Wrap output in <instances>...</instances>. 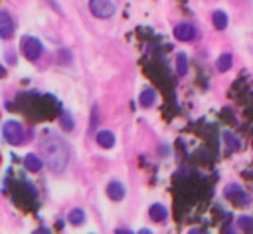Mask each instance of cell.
<instances>
[{
    "label": "cell",
    "instance_id": "9",
    "mask_svg": "<svg viewBox=\"0 0 253 234\" xmlns=\"http://www.w3.org/2000/svg\"><path fill=\"white\" fill-rule=\"evenodd\" d=\"M24 167H26L28 171H32V173H38V171L42 169V159H40V155H38V153H28V155L24 157Z\"/></svg>",
    "mask_w": 253,
    "mask_h": 234
},
{
    "label": "cell",
    "instance_id": "23",
    "mask_svg": "<svg viewBox=\"0 0 253 234\" xmlns=\"http://www.w3.org/2000/svg\"><path fill=\"white\" fill-rule=\"evenodd\" d=\"M136 234H152V232H150V230H148V228H140V230H138V232H136Z\"/></svg>",
    "mask_w": 253,
    "mask_h": 234
},
{
    "label": "cell",
    "instance_id": "20",
    "mask_svg": "<svg viewBox=\"0 0 253 234\" xmlns=\"http://www.w3.org/2000/svg\"><path fill=\"white\" fill-rule=\"evenodd\" d=\"M117 234H134L132 230H128V228H119L117 230Z\"/></svg>",
    "mask_w": 253,
    "mask_h": 234
},
{
    "label": "cell",
    "instance_id": "10",
    "mask_svg": "<svg viewBox=\"0 0 253 234\" xmlns=\"http://www.w3.org/2000/svg\"><path fill=\"white\" fill-rule=\"evenodd\" d=\"M97 143L105 149H111L115 145V133L113 131H99L97 133Z\"/></svg>",
    "mask_w": 253,
    "mask_h": 234
},
{
    "label": "cell",
    "instance_id": "11",
    "mask_svg": "<svg viewBox=\"0 0 253 234\" xmlns=\"http://www.w3.org/2000/svg\"><path fill=\"white\" fill-rule=\"evenodd\" d=\"M154 101H156V91L150 89V87H146V89L138 95V103H140L142 107H150Z\"/></svg>",
    "mask_w": 253,
    "mask_h": 234
},
{
    "label": "cell",
    "instance_id": "25",
    "mask_svg": "<svg viewBox=\"0 0 253 234\" xmlns=\"http://www.w3.org/2000/svg\"><path fill=\"white\" fill-rule=\"evenodd\" d=\"M0 161H2V157H0Z\"/></svg>",
    "mask_w": 253,
    "mask_h": 234
},
{
    "label": "cell",
    "instance_id": "7",
    "mask_svg": "<svg viewBox=\"0 0 253 234\" xmlns=\"http://www.w3.org/2000/svg\"><path fill=\"white\" fill-rule=\"evenodd\" d=\"M225 196H229L231 200H235L237 204H247L249 202V196L241 190V186H237V184H229V186H225Z\"/></svg>",
    "mask_w": 253,
    "mask_h": 234
},
{
    "label": "cell",
    "instance_id": "21",
    "mask_svg": "<svg viewBox=\"0 0 253 234\" xmlns=\"http://www.w3.org/2000/svg\"><path fill=\"white\" fill-rule=\"evenodd\" d=\"M190 234H210V232H206V230H198V228H192V230H190Z\"/></svg>",
    "mask_w": 253,
    "mask_h": 234
},
{
    "label": "cell",
    "instance_id": "12",
    "mask_svg": "<svg viewBox=\"0 0 253 234\" xmlns=\"http://www.w3.org/2000/svg\"><path fill=\"white\" fill-rule=\"evenodd\" d=\"M148 214H150V218H152V220H156V222H162V220L168 216V210H166L162 204H158V202H156V204H152V206H150Z\"/></svg>",
    "mask_w": 253,
    "mask_h": 234
},
{
    "label": "cell",
    "instance_id": "14",
    "mask_svg": "<svg viewBox=\"0 0 253 234\" xmlns=\"http://www.w3.org/2000/svg\"><path fill=\"white\" fill-rule=\"evenodd\" d=\"M231 63H233V56H231V54H221V56L217 58L215 67H217V71H227V69L231 67Z\"/></svg>",
    "mask_w": 253,
    "mask_h": 234
},
{
    "label": "cell",
    "instance_id": "16",
    "mask_svg": "<svg viewBox=\"0 0 253 234\" xmlns=\"http://www.w3.org/2000/svg\"><path fill=\"white\" fill-rule=\"evenodd\" d=\"M186 69H188V59H186L184 54H178V58H176V71H178V75H184Z\"/></svg>",
    "mask_w": 253,
    "mask_h": 234
},
{
    "label": "cell",
    "instance_id": "2",
    "mask_svg": "<svg viewBox=\"0 0 253 234\" xmlns=\"http://www.w3.org/2000/svg\"><path fill=\"white\" fill-rule=\"evenodd\" d=\"M2 137H4L10 145H20V143L24 141V127H22V123H18V121H14V119L6 121L4 127H2Z\"/></svg>",
    "mask_w": 253,
    "mask_h": 234
},
{
    "label": "cell",
    "instance_id": "18",
    "mask_svg": "<svg viewBox=\"0 0 253 234\" xmlns=\"http://www.w3.org/2000/svg\"><path fill=\"white\" fill-rule=\"evenodd\" d=\"M237 224L241 228H245V230H253V216H241Z\"/></svg>",
    "mask_w": 253,
    "mask_h": 234
},
{
    "label": "cell",
    "instance_id": "15",
    "mask_svg": "<svg viewBox=\"0 0 253 234\" xmlns=\"http://www.w3.org/2000/svg\"><path fill=\"white\" fill-rule=\"evenodd\" d=\"M213 24H215V28L223 30V28L227 26V14H225L223 10H215V12H213Z\"/></svg>",
    "mask_w": 253,
    "mask_h": 234
},
{
    "label": "cell",
    "instance_id": "22",
    "mask_svg": "<svg viewBox=\"0 0 253 234\" xmlns=\"http://www.w3.org/2000/svg\"><path fill=\"white\" fill-rule=\"evenodd\" d=\"M34 234H51V232H49L47 228H38V230H36Z\"/></svg>",
    "mask_w": 253,
    "mask_h": 234
},
{
    "label": "cell",
    "instance_id": "4",
    "mask_svg": "<svg viewBox=\"0 0 253 234\" xmlns=\"http://www.w3.org/2000/svg\"><path fill=\"white\" fill-rule=\"evenodd\" d=\"M89 10L97 18H111L115 14V4L109 2V0H91L89 2Z\"/></svg>",
    "mask_w": 253,
    "mask_h": 234
},
{
    "label": "cell",
    "instance_id": "19",
    "mask_svg": "<svg viewBox=\"0 0 253 234\" xmlns=\"http://www.w3.org/2000/svg\"><path fill=\"white\" fill-rule=\"evenodd\" d=\"M97 123H99V117H97V107H93V117H91V131L97 127Z\"/></svg>",
    "mask_w": 253,
    "mask_h": 234
},
{
    "label": "cell",
    "instance_id": "5",
    "mask_svg": "<svg viewBox=\"0 0 253 234\" xmlns=\"http://www.w3.org/2000/svg\"><path fill=\"white\" fill-rule=\"evenodd\" d=\"M174 36H176L180 42H190V40L196 38V28H194L192 24H188V22H182V24H178V26L174 28Z\"/></svg>",
    "mask_w": 253,
    "mask_h": 234
},
{
    "label": "cell",
    "instance_id": "17",
    "mask_svg": "<svg viewBox=\"0 0 253 234\" xmlns=\"http://www.w3.org/2000/svg\"><path fill=\"white\" fill-rule=\"evenodd\" d=\"M61 127H63L65 131H71V129H73V119H71V115H69L67 111L61 113Z\"/></svg>",
    "mask_w": 253,
    "mask_h": 234
},
{
    "label": "cell",
    "instance_id": "8",
    "mask_svg": "<svg viewBox=\"0 0 253 234\" xmlns=\"http://www.w3.org/2000/svg\"><path fill=\"white\" fill-rule=\"evenodd\" d=\"M107 194H109L111 200H121V198L125 196V186H123V182L111 180V182L107 184Z\"/></svg>",
    "mask_w": 253,
    "mask_h": 234
},
{
    "label": "cell",
    "instance_id": "24",
    "mask_svg": "<svg viewBox=\"0 0 253 234\" xmlns=\"http://www.w3.org/2000/svg\"><path fill=\"white\" fill-rule=\"evenodd\" d=\"M4 73H6V69H4L2 65H0V77H4Z\"/></svg>",
    "mask_w": 253,
    "mask_h": 234
},
{
    "label": "cell",
    "instance_id": "1",
    "mask_svg": "<svg viewBox=\"0 0 253 234\" xmlns=\"http://www.w3.org/2000/svg\"><path fill=\"white\" fill-rule=\"evenodd\" d=\"M40 153H42L40 159L53 173H61L69 163V145L65 143L63 137H59L55 133H47L40 141Z\"/></svg>",
    "mask_w": 253,
    "mask_h": 234
},
{
    "label": "cell",
    "instance_id": "6",
    "mask_svg": "<svg viewBox=\"0 0 253 234\" xmlns=\"http://www.w3.org/2000/svg\"><path fill=\"white\" fill-rule=\"evenodd\" d=\"M14 34V20L6 10H0V38H10Z\"/></svg>",
    "mask_w": 253,
    "mask_h": 234
},
{
    "label": "cell",
    "instance_id": "3",
    "mask_svg": "<svg viewBox=\"0 0 253 234\" xmlns=\"http://www.w3.org/2000/svg\"><path fill=\"white\" fill-rule=\"evenodd\" d=\"M20 50L28 59L36 61L42 56V42L38 38H34V36H24L22 42H20Z\"/></svg>",
    "mask_w": 253,
    "mask_h": 234
},
{
    "label": "cell",
    "instance_id": "13",
    "mask_svg": "<svg viewBox=\"0 0 253 234\" xmlns=\"http://www.w3.org/2000/svg\"><path fill=\"white\" fill-rule=\"evenodd\" d=\"M67 220H69L73 226L83 224V222H85V212H83V208H71L69 214H67Z\"/></svg>",
    "mask_w": 253,
    "mask_h": 234
}]
</instances>
